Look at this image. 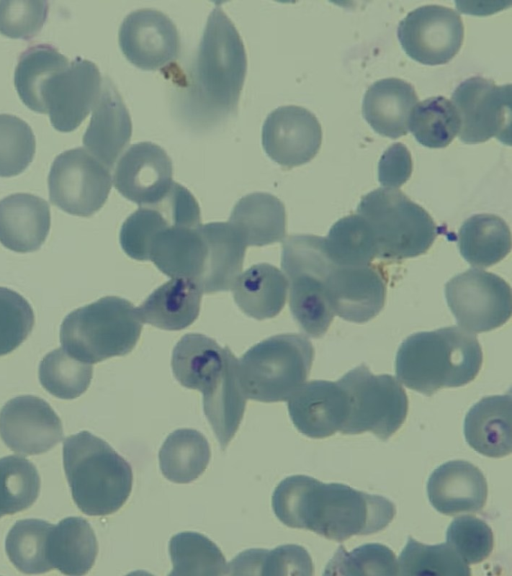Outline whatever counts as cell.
Returning a JSON list of instances; mask_svg holds the SVG:
<instances>
[{
  "label": "cell",
  "instance_id": "cell-1",
  "mask_svg": "<svg viewBox=\"0 0 512 576\" xmlns=\"http://www.w3.org/2000/svg\"><path fill=\"white\" fill-rule=\"evenodd\" d=\"M272 508L284 525L337 542L377 533L396 514L394 503L383 496L341 483H323L306 475L282 480L273 492Z\"/></svg>",
  "mask_w": 512,
  "mask_h": 576
},
{
  "label": "cell",
  "instance_id": "cell-2",
  "mask_svg": "<svg viewBox=\"0 0 512 576\" xmlns=\"http://www.w3.org/2000/svg\"><path fill=\"white\" fill-rule=\"evenodd\" d=\"M247 71L245 46L225 12L210 13L188 79L193 121L213 123L234 114Z\"/></svg>",
  "mask_w": 512,
  "mask_h": 576
},
{
  "label": "cell",
  "instance_id": "cell-3",
  "mask_svg": "<svg viewBox=\"0 0 512 576\" xmlns=\"http://www.w3.org/2000/svg\"><path fill=\"white\" fill-rule=\"evenodd\" d=\"M171 366L182 386L202 393L206 418L221 448H226L239 428L246 406L238 359L215 340L189 333L174 347Z\"/></svg>",
  "mask_w": 512,
  "mask_h": 576
},
{
  "label": "cell",
  "instance_id": "cell-4",
  "mask_svg": "<svg viewBox=\"0 0 512 576\" xmlns=\"http://www.w3.org/2000/svg\"><path fill=\"white\" fill-rule=\"evenodd\" d=\"M483 360L479 341L456 326L410 335L395 361L397 378L409 389L431 396L442 388L473 381Z\"/></svg>",
  "mask_w": 512,
  "mask_h": 576
},
{
  "label": "cell",
  "instance_id": "cell-5",
  "mask_svg": "<svg viewBox=\"0 0 512 576\" xmlns=\"http://www.w3.org/2000/svg\"><path fill=\"white\" fill-rule=\"evenodd\" d=\"M63 465L72 498L86 515L112 514L131 493L133 475L129 463L88 431L64 440Z\"/></svg>",
  "mask_w": 512,
  "mask_h": 576
},
{
  "label": "cell",
  "instance_id": "cell-6",
  "mask_svg": "<svg viewBox=\"0 0 512 576\" xmlns=\"http://www.w3.org/2000/svg\"><path fill=\"white\" fill-rule=\"evenodd\" d=\"M141 331L142 321L132 303L106 296L69 313L60 327V342L72 357L92 365L128 354Z\"/></svg>",
  "mask_w": 512,
  "mask_h": 576
},
{
  "label": "cell",
  "instance_id": "cell-7",
  "mask_svg": "<svg viewBox=\"0 0 512 576\" xmlns=\"http://www.w3.org/2000/svg\"><path fill=\"white\" fill-rule=\"evenodd\" d=\"M314 347L301 334L267 338L238 359V377L246 398L260 402L287 401L306 381Z\"/></svg>",
  "mask_w": 512,
  "mask_h": 576
},
{
  "label": "cell",
  "instance_id": "cell-8",
  "mask_svg": "<svg viewBox=\"0 0 512 576\" xmlns=\"http://www.w3.org/2000/svg\"><path fill=\"white\" fill-rule=\"evenodd\" d=\"M357 214L369 224L377 258L401 260L424 254L438 229L428 212L401 190L378 188L361 198Z\"/></svg>",
  "mask_w": 512,
  "mask_h": 576
},
{
  "label": "cell",
  "instance_id": "cell-9",
  "mask_svg": "<svg viewBox=\"0 0 512 576\" xmlns=\"http://www.w3.org/2000/svg\"><path fill=\"white\" fill-rule=\"evenodd\" d=\"M330 264L324 237L291 235L283 241L281 267L288 281L290 310L301 330L314 338L326 333L335 316L324 291Z\"/></svg>",
  "mask_w": 512,
  "mask_h": 576
},
{
  "label": "cell",
  "instance_id": "cell-10",
  "mask_svg": "<svg viewBox=\"0 0 512 576\" xmlns=\"http://www.w3.org/2000/svg\"><path fill=\"white\" fill-rule=\"evenodd\" d=\"M347 396L342 434L372 432L385 441L403 424L408 412L404 388L389 374L374 375L361 364L337 381Z\"/></svg>",
  "mask_w": 512,
  "mask_h": 576
},
{
  "label": "cell",
  "instance_id": "cell-11",
  "mask_svg": "<svg viewBox=\"0 0 512 576\" xmlns=\"http://www.w3.org/2000/svg\"><path fill=\"white\" fill-rule=\"evenodd\" d=\"M111 186L110 169L81 147L59 154L48 176L51 203L81 217L92 216L104 205Z\"/></svg>",
  "mask_w": 512,
  "mask_h": 576
},
{
  "label": "cell",
  "instance_id": "cell-12",
  "mask_svg": "<svg viewBox=\"0 0 512 576\" xmlns=\"http://www.w3.org/2000/svg\"><path fill=\"white\" fill-rule=\"evenodd\" d=\"M447 304L459 326L481 333L505 324L511 316L509 284L490 272L469 269L445 285Z\"/></svg>",
  "mask_w": 512,
  "mask_h": 576
},
{
  "label": "cell",
  "instance_id": "cell-13",
  "mask_svg": "<svg viewBox=\"0 0 512 576\" xmlns=\"http://www.w3.org/2000/svg\"><path fill=\"white\" fill-rule=\"evenodd\" d=\"M460 118L459 138L467 144L492 137L510 144L511 85H496L480 76L461 82L450 100Z\"/></svg>",
  "mask_w": 512,
  "mask_h": 576
},
{
  "label": "cell",
  "instance_id": "cell-14",
  "mask_svg": "<svg viewBox=\"0 0 512 576\" xmlns=\"http://www.w3.org/2000/svg\"><path fill=\"white\" fill-rule=\"evenodd\" d=\"M405 53L425 65L449 62L460 50L464 38L461 16L442 5H424L409 12L397 28Z\"/></svg>",
  "mask_w": 512,
  "mask_h": 576
},
{
  "label": "cell",
  "instance_id": "cell-15",
  "mask_svg": "<svg viewBox=\"0 0 512 576\" xmlns=\"http://www.w3.org/2000/svg\"><path fill=\"white\" fill-rule=\"evenodd\" d=\"M101 88L96 64L80 57L54 74L42 91L52 126L60 132L75 130L93 109Z\"/></svg>",
  "mask_w": 512,
  "mask_h": 576
},
{
  "label": "cell",
  "instance_id": "cell-16",
  "mask_svg": "<svg viewBox=\"0 0 512 576\" xmlns=\"http://www.w3.org/2000/svg\"><path fill=\"white\" fill-rule=\"evenodd\" d=\"M324 291L334 315L349 322L365 323L384 307L386 279L371 264L341 266L331 260L324 277Z\"/></svg>",
  "mask_w": 512,
  "mask_h": 576
},
{
  "label": "cell",
  "instance_id": "cell-17",
  "mask_svg": "<svg viewBox=\"0 0 512 576\" xmlns=\"http://www.w3.org/2000/svg\"><path fill=\"white\" fill-rule=\"evenodd\" d=\"M124 56L144 70L161 69L174 62L180 52V37L174 22L163 12L137 9L123 20L118 33Z\"/></svg>",
  "mask_w": 512,
  "mask_h": 576
},
{
  "label": "cell",
  "instance_id": "cell-18",
  "mask_svg": "<svg viewBox=\"0 0 512 576\" xmlns=\"http://www.w3.org/2000/svg\"><path fill=\"white\" fill-rule=\"evenodd\" d=\"M0 437L16 453L47 452L63 439L62 423L51 406L33 395L17 396L0 411Z\"/></svg>",
  "mask_w": 512,
  "mask_h": 576
},
{
  "label": "cell",
  "instance_id": "cell-19",
  "mask_svg": "<svg viewBox=\"0 0 512 576\" xmlns=\"http://www.w3.org/2000/svg\"><path fill=\"white\" fill-rule=\"evenodd\" d=\"M262 146L279 165L292 168L312 160L322 142V129L316 116L295 105L280 106L265 119Z\"/></svg>",
  "mask_w": 512,
  "mask_h": 576
},
{
  "label": "cell",
  "instance_id": "cell-20",
  "mask_svg": "<svg viewBox=\"0 0 512 576\" xmlns=\"http://www.w3.org/2000/svg\"><path fill=\"white\" fill-rule=\"evenodd\" d=\"M172 161L166 151L152 142L130 146L118 160L113 183L118 192L140 206L159 202L173 184Z\"/></svg>",
  "mask_w": 512,
  "mask_h": 576
},
{
  "label": "cell",
  "instance_id": "cell-21",
  "mask_svg": "<svg viewBox=\"0 0 512 576\" xmlns=\"http://www.w3.org/2000/svg\"><path fill=\"white\" fill-rule=\"evenodd\" d=\"M287 401L294 426L310 438H326L340 431L348 412L347 396L338 382L309 381Z\"/></svg>",
  "mask_w": 512,
  "mask_h": 576
},
{
  "label": "cell",
  "instance_id": "cell-22",
  "mask_svg": "<svg viewBox=\"0 0 512 576\" xmlns=\"http://www.w3.org/2000/svg\"><path fill=\"white\" fill-rule=\"evenodd\" d=\"M132 134L129 111L112 81H102L90 123L83 135L86 150L111 169Z\"/></svg>",
  "mask_w": 512,
  "mask_h": 576
},
{
  "label": "cell",
  "instance_id": "cell-23",
  "mask_svg": "<svg viewBox=\"0 0 512 576\" xmlns=\"http://www.w3.org/2000/svg\"><path fill=\"white\" fill-rule=\"evenodd\" d=\"M427 495L431 505L444 515L476 513L485 506L488 486L475 465L451 460L432 472L427 482Z\"/></svg>",
  "mask_w": 512,
  "mask_h": 576
},
{
  "label": "cell",
  "instance_id": "cell-24",
  "mask_svg": "<svg viewBox=\"0 0 512 576\" xmlns=\"http://www.w3.org/2000/svg\"><path fill=\"white\" fill-rule=\"evenodd\" d=\"M48 203L32 194L17 193L0 200V243L15 252L38 250L50 230Z\"/></svg>",
  "mask_w": 512,
  "mask_h": 576
},
{
  "label": "cell",
  "instance_id": "cell-25",
  "mask_svg": "<svg viewBox=\"0 0 512 576\" xmlns=\"http://www.w3.org/2000/svg\"><path fill=\"white\" fill-rule=\"evenodd\" d=\"M200 231L206 256L196 283L205 294L228 291L242 270L247 246L229 222L200 225Z\"/></svg>",
  "mask_w": 512,
  "mask_h": 576
},
{
  "label": "cell",
  "instance_id": "cell-26",
  "mask_svg": "<svg viewBox=\"0 0 512 576\" xmlns=\"http://www.w3.org/2000/svg\"><path fill=\"white\" fill-rule=\"evenodd\" d=\"M418 96L414 87L399 78L374 82L365 92L362 114L375 132L392 139L409 131V119Z\"/></svg>",
  "mask_w": 512,
  "mask_h": 576
},
{
  "label": "cell",
  "instance_id": "cell-27",
  "mask_svg": "<svg viewBox=\"0 0 512 576\" xmlns=\"http://www.w3.org/2000/svg\"><path fill=\"white\" fill-rule=\"evenodd\" d=\"M206 256V246L197 227L170 225L158 232L149 248V258L165 275L197 281Z\"/></svg>",
  "mask_w": 512,
  "mask_h": 576
},
{
  "label": "cell",
  "instance_id": "cell-28",
  "mask_svg": "<svg viewBox=\"0 0 512 576\" xmlns=\"http://www.w3.org/2000/svg\"><path fill=\"white\" fill-rule=\"evenodd\" d=\"M511 394L482 398L467 412L464 435L478 453L492 458L511 453Z\"/></svg>",
  "mask_w": 512,
  "mask_h": 576
},
{
  "label": "cell",
  "instance_id": "cell-29",
  "mask_svg": "<svg viewBox=\"0 0 512 576\" xmlns=\"http://www.w3.org/2000/svg\"><path fill=\"white\" fill-rule=\"evenodd\" d=\"M202 294L195 281L171 278L155 289L136 310L142 323L164 330H181L197 319Z\"/></svg>",
  "mask_w": 512,
  "mask_h": 576
},
{
  "label": "cell",
  "instance_id": "cell-30",
  "mask_svg": "<svg viewBox=\"0 0 512 576\" xmlns=\"http://www.w3.org/2000/svg\"><path fill=\"white\" fill-rule=\"evenodd\" d=\"M234 300L249 317H275L283 309L288 289L285 275L275 266L260 263L240 273L232 287Z\"/></svg>",
  "mask_w": 512,
  "mask_h": 576
},
{
  "label": "cell",
  "instance_id": "cell-31",
  "mask_svg": "<svg viewBox=\"0 0 512 576\" xmlns=\"http://www.w3.org/2000/svg\"><path fill=\"white\" fill-rule=\"evenodd\" d=\"M229 223L246 246H265L280 242L286 234L285 206L272 194L251 193L236 203Z\"/></svg>",
  "mask_w": 512,
  "mask_h": 576
},
{
  "label": "cell",
  "instance_id": "cell-32",
  "mask_svg": "<svg viewBox=\"0 0 512 576\" xmlns=\"http://www.w3.org/2000/svg\"><path fill=\"white\" fill-rule=\"evenodd\" d=\"M48 560L62 574L80 576L94 565L98 543L91 525L81 517H67L53 525L48 537Z\"/></svg>",
  "mask_w": 512,
  "mask_h": 576
},
{
  "label": "cell",
  "instance_id": "cell-33",
  "mask_svg": "<svg viewBox=\"0 0 512 576\" xmlns=\"http://www.w3.org/2000/svg\"><path fill=\"white\" fill-rule=\"evenodd\" d=\"M457 244L471 266L490 267L510 252V228L499 216L475 214L460 227Z\"/></svg>",
  "mask_w": 512,
  "mask_h": 576
},
{
  "label": "cell",
  "instance_id": "cell-34",
  "mask_svg": "<svg viewBox=\"0 0 512 576\" xmlns=\"http://www.w3.org/2000/svg\"><path fill=\"white\" fill-rule=\"evenodd\" d=\"M211 452L207 439L197 430L170 433L159 451L162 474L175 483H190L207 468Z\"/></svg>",
  "mask_w": 512,
  "mask_h": 576
},
{
  "label": "cell",
  "instance_id": "cell-35",
  "mask_svg": "<svg viewBox=\"0 0 512 576\" xmlns=\"http://www.w3.org/2000/svg\"><path fill=\"white\" fill-rule=\"evenodd\" d=\"M69 60L55 47L39 44L20 55L14 84L23 103L37 113H46L42 91L48 80L69 65Z\"/></svg>",
  "mask_w": 512,
  "mask_h": 576
},
{
  "label": "cell",
  "instance_id": "cell-36",
  "mask_svg": "<svg viewBox=\"0 0 512 576\" xmlns=\"http://www.w3.org/2000/svg\"><path fill=\"white\" fill-rule=\"evenodd\" d=\"M232 575H313L312 559L305 548L287 544L273 550L249 549L228 564Z\"/></svg>",
  "mask_w": 512,
  "mask_h": 576
},
{
  "label": "cell",
  "instance_id": "cell-37",
  "mask_svg": "<svg viewBox=\"0 0 512 576\" xmlns=\"http://www.w3.org/2000/svg\"><path fill=\"white\" fill-rule=\"evenodd\" d=\"M333 263L341 266L367 265L377 258V245L367 221L359 214L339 219L324 237Z\"/></svg>",
  "mask_w": 512,
  "mask_h": 576
},
{
  "label": "cell",
  "instance_id": "cell-38",
  "mask_svg": "<svg viewBox=\"0 0 512 576\" xmlns=\"http://www.w3.org/2000/svg\"><path fill=\"white\" fill-rule=\"evenodd\" d=\"M53 524L40 519L16 522L7 534L5 550L22 573L40 574L52 570L48 560V537Z\"/></svg>",
  "mask_w": 512,
  "mask_h": 576
},
{
  "label": "cell",
  "instance_id": "cell-39",
  "mask_svg": "<svg viewBox=\"0 0 512 576\" xmlns=\"http://www.w3.org/2000/svg\"><path fill=\"white\" fill-rule=\"evenodd\" d=\"M409 130L429 148L448 146L460 130V118L453 103L443 96L418 102L410 115Z\"/></svg>",
  "mask_w": 512,
  "mask_h": 576
},
{
  "label": "cell",
  "instance_id": "cell-40",
  "mask_svg": "<svg viewBox=\"0 0 512 576\" xmlns=\"http://www.w3.org/2000/svg\"><path fill=\"white\" fill-rule=\"evenodd\" d=\"M173 570L169 575H224L228 565L221 550L206 536L181 532L170 539Z\"/></svg>",
  "mask_w": 512,
  "mask_h": 576
},
{
  "label": "cell",
  "instance_id": "cell-41",
  "mask_svg": "<svg viewBox=\"0 0 512 576\" xmlns=\"http://www.w3.org/2000/svg\"><path fill=\"white\" fill-rule=\"evenodd\" d=\"M39 380L45 390L60 399H74L90 385L93 368L62 347L46 354L39 365Z\"/></svg>",
  "mask_w": 512,
  "mask_h": 576
},
{
  "label": "cell",
  "instance_id": "cell-42",
  "mask_svg": "<svg viewBox=\"0 0 512 576\" xmlns=\"http://www.w3.org/2000/svg\"><path fill=\"white\" fill-rule=\"evenodd\" d=\"M471 575L467 563L447 543L427 545L408 537L398 560V575Z\"/></svg>",
  "mask_w": 512,
  "mask_h": 576
},
{
  "label": "cell",
  "instance_id": "cell-43",
  "mask_svg": "<svg viewBox=\"0 0 512 576\" xmlns=\"http://www.w3.org/2000/svg\"><path fill=\"white\" fill-rule=\"evenodd\" d=\"M40 491L36 467L26 458H0V518L29 508Z\"/></svg>",
  "mask_w": 512,
  "mask_h": 576
},
{
  "label": "cell",
  "instance_id": "cell-44",
  "mask_svg": "<svg viewBox=\"0 0 512 576\" xmlns=\"http://www.w3.org/2000/svg\"><path fill=\"white\" fill-rule=\"evenodd\" d=\"M323 575H398V561L387 546L369 543L347 552L339 546Z\"/></svg>",
  "mask_w": 512,
  "mask_h": 576
},
{
  "label": "cell",
  "instance_id": "cell-45",
  "mask_svg": "<svg viewBox=\"0 0 512 576\" xmlns=\"http://www.w3.org/2000/svg\"><path fill=\"white\" fill-rule=\"evenodd\" d=\"M35 149L31 127L19 117L0 114V177L22 173L32 162Z\"/></svg>",
  "mask_w": 512,
  "mask_h": 576
},
{
  "label": "cell",
  "instance_id": "cell-46",
  "mask_svg": "<svg viewBox=\"0 0 512 576\" xmlns=\"http://www.w3.org/2000/svg\"><path fill=\"white\" fill-rule=\"evenodd\" d=\"M176 225L158 204L140 206L123 223L120 244L124 252L136 260H148L154 236L164 228Z\"/></svg>",
  "mask_w": 512,
  "mask_h": 576
},
{
  "label": "cell",
  "instance_id": "cell-47",
  "mask_svg": "<svg viewBox=\"0 0 512 576\" xmlns=\"http://www.w3.org/2000/svg\"><path fill=\"white\" fill-rule=\"evenodd\" d=\"M493 542L490 526L472 515L456 517L446 530V543L467 564L484 561L492 552Z\"/></svg>",
  "mask_w": 512,
  "mask_h": 576
},
{
  "label": "cell",
  "instance_id": "cell-48",
  "mask_svg": "<svg viewBox=\"0 0 512 576\" xmlns=\"http://www.w3.org/2000/svg\"><path fill=\"white\" fill-rule=\"evenodd\" d=\"M34 323V313L29 302L16 291L0 287V356L22 344Z\"/></svg>",
  "mask_w": 512,
  "mask_h": 576
},
{
  "label": "cell",
  "instance_id": "cell-49",
  "mask_svg": "<svg viewBox=\"0 0 512 576\" xmlns=\"http://www.w3.org/2000/svg\"><path fill=\"white\" fill-rule=\"evenodd\" d=\"M47 1H0V33L17 39H30L43 27Z\"/></svg>",
  "mask_w": 512,
  "mask_h": 576
},
{
  "label": "cell",
  "instance_id": "cell-50",
  "mask_svg": "<svg viewBox=\"0 0 512 576\" xmlns=\"http://www.w3.org/2000/svg\"><path fill=\"white\" fill-rule=\"evenodd\" d=\"M412 173V157L403 143H394L382 154L378 164V180L385 188H398Z\"/></svg>",
  "mask_w": 512,
  "mask_h": 576
}]
</instances>
